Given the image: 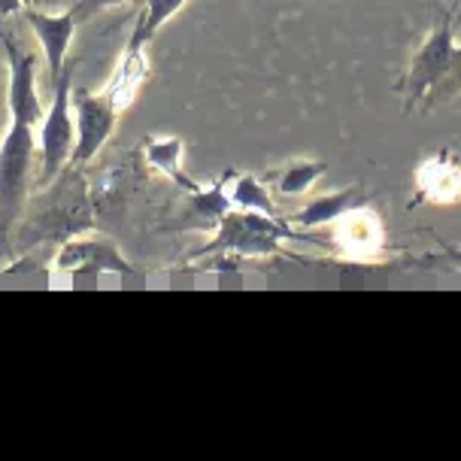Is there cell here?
<instances>
[{
  "label": "cell",
  "instance_id": "obj_7",
  "mask_svg": "<svg viewBox=\"0 0 461 461\" xmlns=\"http://www.w3.org/2000/svg\"><path fill=\"white\" fill-rule=\"evenodd\" d=\"M52 267L70 279L101 274H134V267L115 249V243L106 234H97V230H82V234L70 237V240L58 243Z\"/></svg>",
  "mask_w": 461,
  "mask_h": 461
},
{
  "label": "cell",
  "instance_id": "obj_1",
  "mask_svg": "<svg viewBox=\"0 0 461 461\" xmlns=\"http://www.w3.org/2000/svg\"><path fill=\"white\" fill-rule=\"evenodd\" d=\"M394 92L403 97L407 113H413L416 106L431 113L461 95V43L452 10H443L438 22L425 31L403 77L394 82Z\"/></svg>",
  "mask_w": 461,
  "mask_h": 461
},
{
  "label": "cell",
  "instance_id": "obj_9",
  "mask_svg": "<svg viewBox=\"0 0 461 461\" xmlns=\"http://www.w3.org/2000/svg\"><path fill=\"white\" fill-rule=\"evenodd\" d=\"M413 203H434V207H456L461 203V158L452 149H438L419 161L413 176Z\"/></svg>",
  "mask_w": 461,
  "mask_h": 461
},
{
  "label": "cell",
  "instance_id": "obj_8",
  "mask_svg": "<svg viewBox=\"0 0 461 461\" xmlns=\"http://www.w3.org/2000/svg\"><path fill=\"white\" fill-rule=\"evenodd\" d=\"M119 110L106 101L101 92H77L73 95V119H77V146H73V167H86L97 158V152L110 143L115 134Z\"/></svg>",
  "mask_w": 461,
  "mask_h": 461
},
{
  "label": "cell",
  "instance_id": "obj_18",
  "mask_svg": "<svg viewBox=\"0 0 461 461\" xmlns=\"http://www.w3.org/2000/svg\"><path fill=\"white\" fill-rule=\"evenodd\" d=\"M122 4H128V0H77V19H92V15L97 13H106V10H113V6H122Z\"/></svg>",
  "mask_w": 461,
  "mask_h": 461
},
{
  "label": "cell",
  "instance_id": "obj_10",
  "mask_svg": "<svg viewBox=\"0 0 461 461\" xmlns=\"http://www.w3.org/2000/svg\"><path fill=\"white\" fill-rule=\"evenodd\" d=\"M24 22L31 24L34 31L40 49H43V58H46V68H49V82H55L68 70V58H70V43H73V34H77V13L68 10V13H43L37 6H28L22 13Z\"/></svg>",
  "mask_w": 461,
  "mask_h": 461
},
{
  "label": "cell",
  "instance_id": "obj_14",
  "mask_svg": "<svg viewBox=\"0 0 461 461\" xmlns=\"http://www.w3.org/2000/svg\"><path fill=\"white\" fill-rule=\"evenodd\" d=\"M230 210V201L225 194V183H216L210 185L207 192L201 188H192L188 192V203L185 210L179 212V228H210L216 230V225L221 221V216Z\"/></svg>",
  "mask_w": 461,
  "mask_h": 461
},
{
  "label": "cell",
  "instance_id": "obj_20",
  "mask_svg": "<svg viewBox=\"0 0 461 461\" xmlns=\"http://www.w3.org/2000/svg\"><path fill=\"white\" fill-rule=\"evenodd\" d=\"M452 15H456V24H458V22H461V4H458V10L452 13Z\"/></svg>",
  "mask_w": 461,
  "mask_h": 461
},
{
  "label": "cell",
  "instance_id": "obj_16",
  "mask_svg": "<svg viewBox=\"0 0 461 461\" xmlns=\"http://www.w3.org/2000/svg\"><path fill=\"white\" fill-rule=\"evenodd\" d=\"M328 164L316 158H294L274 173V192L279 197H307L312 185L325 176Z\"/></svg>",
  "mask_w": 461,
  "mask_h": 461
},
{
  "label": "cell",
  "instance_id": "obj_11",
  "mask_svg": "<svg viewBox=\"0 0 461 461\" xmlns=\"http://www.w3.org/2000/svg\"><path fill=\"white\" fill-rule=\"evenodd\" d=\"M146 79H149V58H146V49H125V55L115 64V70L110 73L101 95L119 113H125L134 106L140 88L146 86Z\"/></svg>",
  "mask_w": 461,
  "mask_h": 461
},
{
  "label": "cell",
  "instance_id": "obj_19",
  "mask_svg": "<svg viewBox=\"0 0 461 461\" xmlns=\"http://www.w3.org/2000/svg\"><path fill=\"white\" fill-rule=\"evenodd\" d=\"M34 4L37 0H0V15H19Z\"/></svg>",
  "mask_w": 461,
  "mask_h": 461
},
{
  "label": "cell",
  "instance_id": "obj_15",
  "mask_svg": "<svg viewBox=\"0 0 461 461\" xmlns=\"http://www.w3.org/2000/svg\"><path fill=\"white\" fill-rule=\"evenodd\" d=\"M225 194L234 210H252V212H265V216H276V203L270 194L267 183H261L252 173H228L225 179Z\"/></svg>",
  "mask_w": 461,
  "mask_h": 461
},
{
  "label": "cell",
  "instance_id": "obj_6",
  "mask_svg": "<svg viewBox=\"0 0 461 461\" xmlns=\"http://www.w3.org/2000/svg\"><path fill=\"white\" fill-rule=\"evenodd\" d=\"M328 228H331L328 230V243L346 261H376L385 252V243H389L383 216L367 201L352 203Z\"/></svg>",
  "mask_w": 461,
  "mask_h": 461
},
{
  "label": "cell",
  "instance_id": "obj_4",
  "mask_svg": "<svg viewBox=\"0 0 461 461\" xmlns=\"http://www.w3.org/2000/svg\"><path fill=\"white\" fill-rule=\"evenodd\" d=\"M288 240H307V237L298 234L288 221H279L276 216L230 207L216 225V237L203 249H197L194 258H203V255L212 252H230L237 258H270Z\"/></svg>",
  "mask_w": 461,
  "mask_h": 461
},
{
  "label": "cell",
  "instance_id": "obj_12",
  "mask_svg": "<svg viewBox=\"0 0 461 461\" xmlns=\"http://www.w3.org/2000/svg\"><path fill=\"white\" fill-rule=\"evenodd\" d=\"M365 192H361L358 185H346L340 192H328V194H319L312 197V201L303 203L301 210H294L292 216H288V225L294 230H312V228H325L331 225V221L346 212L352 207V203H358Z\"/></svg>",
  "mask_w": 461,
  "mask_h": 461
},
{
  "label": "cell",
  "instance_id": "obj_13",
  "mask_svg": "<svg viewBox=\"0 0 461 461\" xmlns=\"http://www.w3.org/2000/svg\"><path fill=\"white\" fill-rule=\"evenodd\" d=\"M143 161L146 167L161 173V176L173 179L176 185L194 188V183H188V176L183 173V158H185V143L183 137H170V134H152L143 143Z\"/></svg>",
  "mask_w": 461,
  "mask_h": 461
},
{
  "label": "cell",
  "instance_id": "obj_5",
  "mask_svg": "<svg viewBox=\"0 0 461 461\" xmlns=\"http://www.w3.org/2000/svg\"><path fill=\"white\" fill-rule=\"evenodd\" d=\"M73 70L68 68L52 82V101H49L43 119L37 125V164H40V188L70 164L73 146H77V119H73Z\"/></svg>",
  "mask_w": 461,
  "mask_h": 461
},
{
  "label": "cell",
  "instance_id": "obj_2",
  "mask_svg": "<svg viewBox=\"0 0 461 461\" xmlns=\"http://www.w3.org/2000/svg\"><path fill=\"white\" fill-rule=\"evenodd\" d=\"M46 192L37 197L31 207H24V216L15 228L19 249H31V246L43 243H64L70 237L92 230V192L86 185L82 167L68 164L49 185Z\"/></svg>",
  "mask_w": 461,
  "mask_h": 461
},
{
  "label": "cell",
  "instance_id": "obj_3",
  "mask_svg": "<svg viewBox=\"0 0 461 461\" xmlns=\"http://www.w3.org/2000/svg\"><path fill=\"white\" fill-rule=\"evenodd\" d=\"M37 170V125L13 119L0 140V261L6 258L15 228L28 207Z\"/></svg>",
  "mask_w": 461,
  "mask_h": 461
},
{
  "label": "cell",
  "instance_id": "obj_17",
  "mask_svg": "<svg viewBox=\"0 0 461 461\" xmlns=\"http://www.w3.org/2000/svg\"><path fill=\"white\" fill-rule=\"evenodd\" d=\"M188 0H146L143 13L134 24V34L128 40V49H146L155 40V34L176 15Z\"/></svg>",
  "mask_w": 461,
  "mask_h": 461
}]
</instances>
